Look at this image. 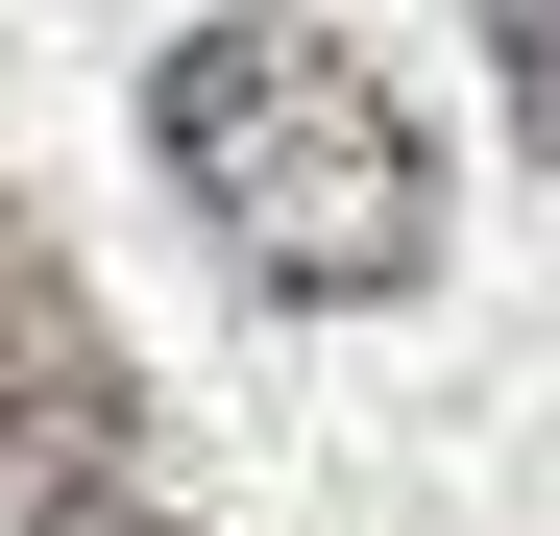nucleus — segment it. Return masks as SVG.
I'll use <instances>...</instances> for the list:
<instances>
[{"instance_id": "obj_4", "label": "nucleus", "mask_w": 560, "mask_h": 536, "mask_svg": "<svg viewBox=\"0 0 560 536\" xmlns=\"http://www.w3.org/2000/svg\"><path fill=\"white\" fill-rule=\"evenodd\" d=\"M49 536H171V512H122V488H98V512H49Z\"/></svg>"}, {"instance_id": "obj_1", "label": "nucleus", "mask_w": 560, "mask_h": 536, "mask_svg": "<svg viewBox=\"0 0 560 536\" xmlns=\"http://www.w3.org/2000/svg\"><path fill=\"white\" fill-rule=\"evenodd\" d=\"M147 147H171V196L244 244V293H341L365 317V293L439 268V147H415V98L317 25V0L196 25V49L147 73Z\"/></svg>"}, {"instance_id": "obj_3", "label": "nucleus", "mask_w": 560, "mask_h": 536, "mask_svg": "<svg viewBox=\"0 0 560 536\" xmlns=\"http://www.w3.org/2000/svg\"><path fill=\"white\" fill-rule=\"evenodd\" d=\"M488 73H512V147L560 171V0H488Z\"/></svg>"}, {"instance_id": "obj_2", "label": "nucleus", "mask_w": 560, "mask_h": 536, "mask_svg": "<svg viewBox=\"0 0 560 536\" xmlns=\"http://www.w3.org/2000/svg\"><path fill=\"white\" fill-rule=\"evenodd\" d=\"M122 439H147V366H122L98 268H73L25 196H0V536L98 512V488H122Z\"/></svg>"}]
</instances>
